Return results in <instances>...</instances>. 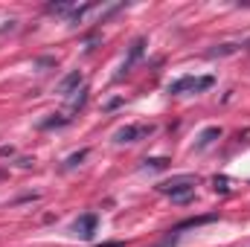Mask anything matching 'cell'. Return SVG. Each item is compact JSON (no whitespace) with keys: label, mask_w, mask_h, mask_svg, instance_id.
Returning a JSON list of instances; mask_svg holds the SVG:
<instances>
[{"label":"cell","mask_w":250,"mask_h":247,"mask_svg":"<svg viewBox=\"0 0 250 247\" xmlns=\"http://www.w3.org/2000/svg\"><path fill=\"white\" fill-rule=\"evenodd\" d=\"M195 178L192 175H181V178H172V181H166V184H160L157 189L163 192V195H169L172 201H178V204H187L192 201V195H195Z\"/></svg>","instance_id":"6da1fadb"},{"label":"cell","mask_w":250,"mask_h":247,"mask_svg":"<svg viewBox=\"0 0 250 247\" xmlns=\"http://www.w3.org/2000/svg\"><path fill=\"white\" fill-rule=\"evenodd\" d=\"M215 84V79L212 76H184V79H178V82H172L169 84V93L172 96H178V93H201V90H209Z\"/></svg>","instance_id":"7a4b0ae2"},{"label":"cell","mask_w":250,"mask_h":247,"mask_svg":"<svg viewBox=\"0 0 250 247\" xmlns=\"http://www.w3.org/2000/svg\"><path fill=\"white\" fill-rule=\"evenodd\" d=\"M148 134H154V125H123L114 140L117 143H137V140H146Z\"/></svg>","instance_id":"3957f363"},{"label":"cell","mask_w":250,"mask_h":247,"mask_svg":"<svg viewBox=\"0 0 250 247\" xmlns=\"http://www.w3.org/2000/svg\"><path fill=\"white\" fill-rule=\"evenodd\" d=\"M96 224H99V218H96L93 212H87V215H82V218L73 224V233H76V236H82V239H93Z\"/></svg>","instance_id":"277c9868"},{"label":"cell","mask_w":250,"mask_h":247,"mask_svg":"<svg viewBox=\"0 0 250 247\" xmlns=\"http://www.w3.org/2000/svg\"><path fill=\"white\" fill-rule=\"evenodd\" d=\"M221 137V128L218 125H209V128H204L201 134H198V143H195V148H207L209 143H215Z\"/></svg>","instance_id":"5b68a950"},{"label":"cell","mask_w":250,"mask_h":247,"mask_svg":"<svg viewBox=\"0 0 250 247\" xmlns=\"http://www.w3.org/2000/svg\"><path fill=\"white\" fill-rule=\"evenodd\" d=\"M79 84H82V73H79V70H73L70 76H64L62 82H59V93H73Z\"/></svg>","instance_id":"8992f818"},{"label":"cell","mask_w":250,"mask_h":247,"mask_svg":"<svg viewBox=\"0 0 250 247\" xmlns=\"http://www.w3.org/2000/svg\"><path fill=\"white\" fill-rule=\"evenodd\" d=\"M143 47H146V41H143V38H137V41L131 44V53H128V59H125V64H123V73H128V70L134 67V62L143 56ZM123 73H120V76H123Z\"/></svg>","instance_id":"52a82bcc"},{"label":"cell","mask_w":250,"mask_h":247,"mask_svg":"<svg viewBox=\"0 0 250 247\" xmlns=\"http://www.w3.org/2000/svg\"><path fill=\"white\" fill-rule=\"evenodd\" d=\"M218 215H198V218H189L184 224H178L175 227V233H181V230H189V227H201V224H209V221H215Z\"/></svg>","instance_id":"ba28073f"},{"label":"cell","mask_w":250,"mask_h":247,"mask_svg":"<svg viewBox=\"0 0 250 247\" xmlns=\"http://www.w3.org/2000/svg\"><path fill=\"white\" fill-rule=\"evenodd\" d=\"M236 50H239V44H221L218 50H209L207 56H209V59H224V56H233Z\"/></svg>","instance_id":"9c48e42d"},{"label":"cell","mask_w":250,"mask_h":247,"mask_svg":"<svg viewBox=\"0 0 250 247\" xmlns=\"http://www.w3.org/2000/svg\"><path fill=\"white\" fill-rule=\"evenodd\" d=\"M47 12H50V15H67V18H70V15H73V6H70V3H50Z\"/></svg>","instance_id":"30bf717a"},{"label":"cell","mask_w":250,"mask_h":247,"mask_svg":"<svg viewBox=\"0 0 250 247\" xmlns=\"http://www.w3.org/2000/svg\"><path fill=\"white\" fill-rule=\"evenodd\" d=\"M84 157H87V148H82V151H76V154H70V157L64 160V166H67V169H73V166H79V163H82Z\"/></svg>","instance_id":"8fae6325"},{"label":"cell","mask_w":250,"mask_h":247,"mask_svg":"<svg viewBox=\"0 0 250 247\" xmlns=\"http://www.w3.org/2000/svg\"><path fill=\"white\" fill-rule=\"evenodd\" d=\"M166 166H169L166 157H151V160H146V169H166Z\"/></svg>","instance_id":"7c38bea8"},{"label":"cell","mask_w":250,"mask_h":247,"mask_svg":"<svg viewBox=\"0 0 250 247\" xmlns=\"http://www.w3.org/2000/svg\"><path fill=\"white\" fill-rule=\"evenodd\" d=\"M76 93H79V96L73 99V111H79V108L87 102V87H82V90H76Z\"/></svg>","instance_id":"4fadbf2b"},{"label":"cell","mask_w":250,"mask_h":247,"mask_svg":"<svg viewBox=\"0 0 250 247\" xmlns=\"http://www.w3.org/2000/svg\"><path fill=\"white\" fill-rule=\"evenodd\" d=\"M67 123H70V120H59V117H56V120H44L41 128H59V125H67Z\"/></svg>","instance_id":"5bb4252c"},{"label":"cell","mask_w":250,"mask_h":247,"mask_svg":"<svg viewBox=\"0 0 250 247\" xmlns=\"http://www.w3.org/2000/svg\"><path fill=\"white\" fill-rule=\"evenodd\" d=\"M230 181H227V178H215V181H212V186H215V192H227V189H230Z\"/></svg>","instance_id":"9a60e30c"},{"label":"cell","mask_w":250,"mask_h":247,"mask_svg":"<svg viewBox=\"0 0 250 247\" xmlns=\"http://www.w3.org/2000/svg\"><path fill=\"white\" fill-rule=\"evenodd\" d=\"M9 154H12V148L9 145H0V157H9Z\"/></svg>","instance_id":"2e32d148"},{"label":"cell","mask_w":250,"mask_h":247,"mask_svg":"<svg viewBox=\"0 0 250 247\" xmlns=\"http://www.w3.org/2000/svg\"><path fill=\"white\" fill-rule=\"evenodd\" d=\"M99 247H123V242H108V245H99Z\"/></svg>","instance_id":"e0dca14e"}]
</instances>
